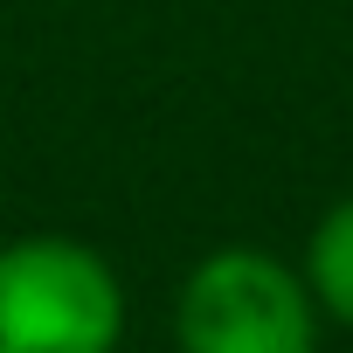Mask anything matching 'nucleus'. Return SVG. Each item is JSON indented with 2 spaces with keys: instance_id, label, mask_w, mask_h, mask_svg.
Listing matches in <instances>:
<instances>
[{
  "instance_id": "7ed1b4c3",
  "label": "nucleus",
  "mask_w": 353,
  "mask_h": 353,
  "mask_svg": "<svg viewBox=\"0 0 353 353\" xmlns=\"http://www.w3.org/2000/svg\"><path fill=\"white\" fill-rule=\"evenodd\" d=\"M305 291L319 298V312L332 325H353V194L332 201L319 222H312V243H305Z\"/></svg>"
},
{
  "instance_id": "f03ea898",
  "label": "nucleus",
  "mask_w": 353,
  "mask_h": 353,
  "mask_svg": "<svg viewBox=\"0 0 353 353\" xmlns=\"http://www.w3.org/2000/svg\"><path fill=\"white\" fill-rule=\"evenodd\" d=\"M319 325L325 312L305 291V270L243 243L201 256L173 305L181 353H319Z\"/></svg>"
},
{
  "instance_id": "f257e3e1",
  "label": "nucleus",
  "mask_w": 353,
  "mask_h": 353,
  "mask_svg": "<svg viewBox=\"0 0 353 353\" xmlns=\"http://www.w3.org/2000/svg\"><path fill=\"white\" fill-rule=\"evenodd\" d=\"M125 284L77 236L0 243V353H118Z\"/></svg>"
}]
</instances>
